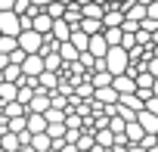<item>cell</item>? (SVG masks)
Instances as JSON below:
<instances>
[{"label": "cell", "instance_id": "12", "mask_svg": "<svg viewBox=\"0 0 158 152\" xmlns=\"http://www.w3.org/2000/svg\"><path fill=\"white\" fill-rule=\"evenodd\" d=\"M3 112H6V121H13V118H25V115H28V109H25L22 103H6Z\"/></svg>", "mask_w": 158, "mask_h": 152}, {"label": "cell", "instance_id": "2", "mask_svg": "<svg viewBox=\"0 0 158 152\" xmlns=\"http://www.w3.org/2000/svg\"><path fill=\"white\" fill-rule=\"evenodd\" d=\"M16 44H19V50H22L25 56H37L40 47H44V37H40L37 31H22V34L16 37Z\"/></svg>", "mask_w": 158, "mask_h": 152}, {"label": "cell", "instance_id": "5", "mask_svg": "<svg viewBox=\"0 0 158 152\" xmlns=\"http://www.w3.org/2000/svg\"><path fill=\"white\" fill-rule=\"evenodd\" d=\"M136 124H139V127H143V133H149V137H155V133H158V118H155V115H149L146 109L136 115Z\"/></svg>", "mask_w": 158, "mask_h": 152}, {"label": "cell", "instance_id": "14", "mask_svg": "<svg viewBox=\"0 0 158 152\" xmlns=\"http://www.w3.org/2000/svg\"><path fill=\"white\" fill-rule=\"evenodd\" d=\"M16 50H19L16 37H3V34H0V53H3V56H13Z\"/></svg>", "mask_w": 158, "mask_h": 152}, {"label": "cell", "instance_id": "17", "mask_svg": "<svg viewBox=\"0 0 158 152\" xmlns=\"http://www.w3.org/2000/svg\"><path fill=\"white\" fill-rule=\"evenodd\" d=\"M146 19L158 22V3H146Z\"/></svg>", "mask_w": 158, "mask_h": 152}, {"label": "cell", "instance_id": "20", "mask_svg": "<svg viewBox=\"0 0 158 152\" xmlns=\"http://www.w3.org/2000/svg\"><path fill=\"white\" fill-rule=\"evenodd\" d=\"M155 140H158V133H155Z\"/></svg>", "mask_w": 158, "mask_h": 152}, {"label": "cell", "instance_id": "16", "mask_svg": "<svg viewBox=\"0 0 158 152\" xmlns=\"http://www.w3.org/2000/svg\"><path fill=\"white\" fill-rule=\"evenodd\" d=\"M146 71L152 74V78H158V59L152 56V59H146Z\"/></svg>", "mask_w": 158, "mask_h": 152}, {"label": "cell", "instance_id": "3", "mask_svg": "<svg viewBox=\"0 0 158 152\" xmlns=\"http://www.w3.org/2000/svg\"><path fill=\"white\" fill-rule=\"evenodd\" d=\"M19 68H22V78L37 81L40 74H44V56H40V53H37V56H25V62H22Z\"/></svg>", "mask_w": 158, "mask_h": 152}, {"label": "cell", "instance_id": "15", "mask_svg": "<svg viewBox=\"0 0 158 152\" xmlns=\"http://www.w3.org/2000/svg\"><path fill=\"white\" fill-rule=\"evenodd\" d=\"M133 81H136V93H139V90H152V84H155V78H152L149 71H143V74H136Z\"/></svg>", "mask_w": 158, "mask_h": 152}, {"label": "cell", "instance_id": "10", "mask_svg": "<svg viewBox=\"0 0 158 152\" xmlns=\"http://www.w3.org/2000/svg\"><path fill=\"white\" fill-rule=\"evenodd\" d=\"M28 133H31V137L47 133V121H44V115H28Z\"/></svg>", "mask_w": 158, "mask_h": 152}, {"label": "cell", "instance_id": "19", "mask_svg": "<svg viewBox=\"0 0 158 152\" xmlns=\"http://www.w3.org/2000/svg\"><path fill=\"white\" fill-rule=\"evenodd\" d=\"M152 96H158V78H155V84H152Z\"/></svg>", "mask_w": 158, "mask_h": 152}, {"label": "cell", "instance_id": "9", "mask_svg": "<svg viewBox=\"0 0 158 152\" xmlns=\"http://www.w3.org/2000/svg\"><path fill=\"white\" fill-rule=\"evenodd\" d=\"M68 44H71L77 53H87V47H90V37H87L84 31H77V28H74V31H71V37H68Z\"/></svg>", "mask_w": 158, "mask_h": 152}, {"label": "cell", "instance_id": "1", "mask_svg": "<svg viewBox=\"0 0 158 152\" xmlns=\"http://www.w3.org/2000/svg\"><path fill=\"white\" fill-rule=\"evenodd\" d=\"M106 71L112 74V78H121V74H127V65H130V59H127V50H121V47H112L109 53H106Z\"/></svg>", "mask_w": 158, "mask_h": 152}, {"label": "cell", "instance_id": "8", "mask_svg": "<svg viewBox=\"0 0 158 152\" xmlns=\"http://www.w3.org/2000/svg\"><path fill=\"white\" fill-rule=\"evenodd\" d=\"M93 143L99 146V149H106V152H112V146H115V133L106 127V130H96L93 133Z\"/></svg>", "mask_w": 158, "mask_h": 152}, {"label": "cell", "instance_id": "6", "mask_svg": "<svg viewBox=\"0 0 158 152\" xmlns=\"http://www.w3.org/2000/svg\"><path fill=\"white\" fill-rule=\"evenodd\" d=\"M87 53H90L93 59H106V53H109V44H106V37H102V34L90 37V47H87Z\"/></svg>", "mask_w": 158, "mask_h": 152}, {"label": "cell", "instance_id": "18", "mask_svg": "<svg viewBox=\"0 0 158 152\" xmlns=\"http://www.w3.org/2000/svg\"><path fill=\"white\" fill-rule=\"evenodd\" d=\"M146 112H149V115H155V118H158V96H152V99H149V103H146Z\"/></svg>", "mask_w": 158, "mask_h": 152}, {"label": "cell", "instance_id": "13", "mask_svg": "<svg viewBox=\"0 0 158 152\" xmlns=\"http://www.w3.org/2000/svg\"><path fill=\"white\" fill-rule=\"evenodd\" d=\"M102 37H106L109 50H112V47H121V37H124V31H121V28H106V31H102Z\"/></svg>", "mask_w": 158, "mask_h": 152}, {"label": "cell", "instance_id": "11", "mask_svg": "<svg viewBox=\"0 0 158 152\" xmlns=\"http://www.w3.org/2000/svg\"><path fill=\"white\" fill-rule=\"evenodd\" d=\"M16 96H19V84H0V103H16Z\"/></svg>", "mask_w": 158, "mask_h": 152}, {"label": "cell", "instance_id": "7", "mask_svg": "<svg viewBox=\"0 0 158 152\" xmlns=\"http://www.w3.org/2000/svg\"><path fill=\"white\" fill-rule=\"evenodd\" d=\"M81 16H84V19H96V22H102V16H106V3H81Z\"/></svg>", "mask_w": 158, "mask_h": 152}, {"label": "cell", "instance_id": "4", "mask_svg": "<svg viewBox=\"0 0 158 152\" xmlns=\"http://www.w3.org/2000/svg\"><path fill=\"white\" fill-rule=\"evenodd\" d=\"M112 90L118 96H133L136 93V81L130 78V74H121V78H112Z\"/></svg>", "mask_w": 158, "mask_h": 152}]
</instances>
